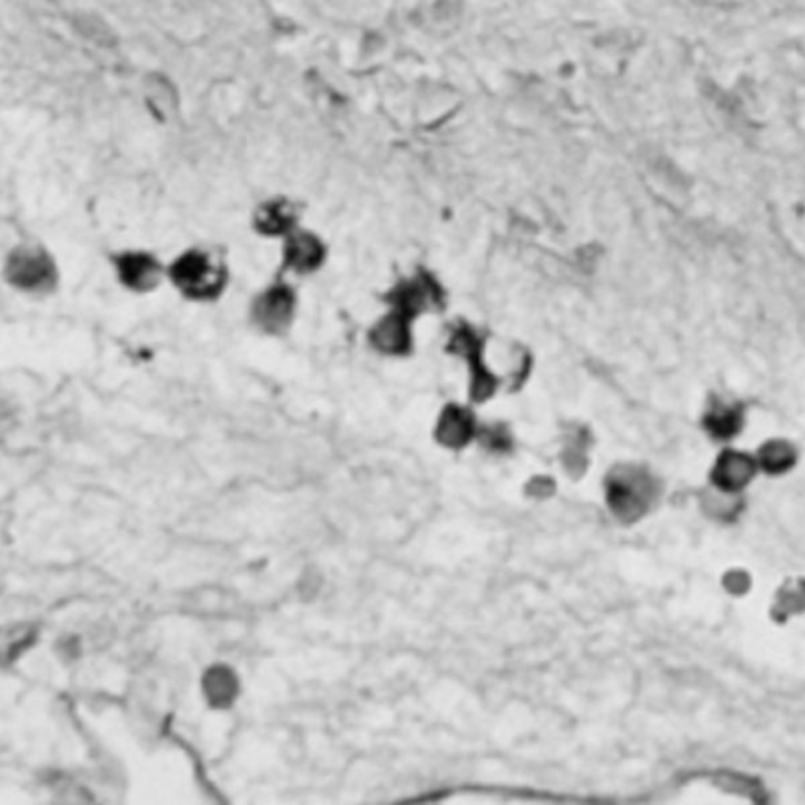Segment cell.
I'll use <instances>...</instances> for the list:
<instances>
[{
	"mask_svg": "<svg viewBox=\"0 0 805 805\" xmlns=\"http://www.w3.org/2000/svg\"><path fill=\"white\" fill-rule=\"evenodd\" d=\"M172 279L189 298L210 299L221 293L225 273L213 257L200 250H192L175 261Z\"/></svg>",
	"mask_w": 805,
	"mask_h": 805,
	"instance_id": "1",
	"label": "cell"
},
{
	"mask_svg": "<svg viewBox=\"0 0 805 805\" xmlns=\"http://www.w3.org/2000/svg\"><path fill=\"white\" fill-rule=\"evenodd\" d=\"M7 276L21 290L48 291L56 284V268L51 258L40 249L16 250L8 260Z\"/></svg>",
	"mask_w": 805,
	"mask_h": 805,
	"instance_id": "2",
	"label": "cell"
},
{
	"mask_svg": "<svg viewBox=\"0 0 805 805\" xmlns=\"http://www.w3.org/2000/svg\"><path fill=\"white\" fill-rule=\"evenodd\" d=\"M295 310V296L290 288L279 285L266 290L254 306V318L261 329L280 332L287 328Z\"/></svg>",
	"mask_w": 805,
	"mask_h": 805,
	"instance_id": "3",
	"label": "cell"
},
{
	"mask_svg": "<svg viewBox=\"0 0 805 805\" xmlns=\"http://www.w3.org/2000/svg\"><path fill=\"white\" fill-rule=\"evenodd\" d=\"M612 502L623 510L640 511L648 504L651 483L647 475L639 471H625L614 478L611 486Z\"/></svg>",
	"mask_w": 805,
	"mask_h": 805,
	"instance_id": "4",
	"label": "cell"
},
{
	"mask_svg": "<svg viewBox=\"0 0 805 805\" xmlns=\"http://www.w3.org/2000/svg\"><path fill=\"white\" fill-rule=\"evenodd\" d=\"M118 274L129 288L147 291L161 279V266L151 255L126 254L117 263Z\"/></svg>",
	"mask_w": 805,
	"mask_h": 805,
	"instance_id": "5",
	"label": "cell"
},
{
	"mask_svg": "<svg viewBox=\"0 0 805 805\" xmlns=\"http://www.w3.org/2000/svg\"><path fill=\"white\" fill-rule=\"evenodd\" d=\"M755 463L744 453L727 452L717 461L714 469V483L724 491L743 488L754 477Z\"/></svg>",
	"mask_w": 805,
	"mask_h": 805,
	"instance_id": "6",
	"label": "cell"
},
{
	"mask_svg": "<svg viewBox=\"0 0 805 805\" xmlns=\"http://www.w3.org/2000/svg\"><path fill=\"white\" fill-rule=\"evenodd\" d=\"M438 290L431 280L419 279L411 280L408 284L398 287L394 295L395 312L411 318L412 315L422 312L427 307L434 306L438 299Z\"/></svg>",
	"mask_w": 805,
	"mask_h": 805,
	"instance_id": "7",
	"label": "cell"
},
{
	"mask_svg": "<svg viewBox=\"0 0 805 805\" xmlns=\"http://www.w3.org/2000/svg\"><path fill=\"white\" fill-rule=\"evenodd\" d=\"M372 342L384 353L398 354L408 350L411 345L408 317L395 312L394 315L384 318L373 329Z\"/></svg>",
	"mask_w": 805,
	"mask_h": 805,
	"instance_id": "8",
	"label": "cell"
},
{
	"mask_svg": "<svg viewBox=\"0 0 805 805\" xmlns=\"http://www.w3.org/2000/svg\"><path fill=\"white\" fill-rule=\"evenodd\" d=\"M324 250L320 241L309 233H295L285 247L287 265L299 273L317 269L323 261Z\"/></svg>",
	"mask_w": 805,
	"mask_h": 805,
	"instance_id": "9",
	"label": "cell"
},
{
	"mask_svg": "<svg viewBox=\"0 0 805 805\" xmlns=\"http://www.w3.org/2000/svg\"><path fill=\"white\" fill-rule=\"evenodd\" d=\"M296 222V208L285 200L266 203L255 216V225L265 235H282L290 232Z\"/></svg>",
	"mask_w": 805,
	"mask_h": 805,
	"instance_id": "10",
	"label": "cell"
},
{
	"mask_svg": "<svg viewBox=\"0 0 805 805\" xmlns=\"http://www.w3.org/2000/svg\"><path fill=\"white\" fill-rule=\"evenodd\" d=\"M706 430L719 439L735 436L743 425V414L735 406L717 403L705 417Z\"/></svg>",
	"mask_w": 805,
	"mask_h": 805,
	"instance_id": "11",
	"label": "cell"
},
{
	"mask_svg": "<svg viewBox=\"0 0 805 805\" xmlns=\"http://www.w3.org/2000/svg\"><path fill=\"white\" fill-rule=\"evenodd\" d=\"M472 430V419L466 411L449 408L439 422L438 436L445 444L461 445L471 438Z\"/></svg>",
	"mask_w": 805,
	"mask_h": 805,
	"instance_id": "12",
	"label": "cell"
},
{
	"mask_svg": "<svg viewBox=\"0 0 805 805\" xmlns=\"http://www.w3.org/2000/svg\"><path fill=\"white\" fill-rule=\"evenodd\" d=\"M205 691L214 706H228L235 699L236 678L225 667H214L206 673Z\"/></svg>",
	"mask_w": 805,
	"mask_h": 805,
	"instance_id": "13",
	"label": "cell"
},
{
	"mask_svg": "<svg viewBox=\"0 0 805 805\" xmlns=\"http://www.w3.org/2000/svg\"><path fill=\"white\" fill-rule=\"evenodd\" d=\"M760 461L766 471L777 474V472L787 471L793 466L794 452L785 442H769L765 445V449L761 450Z\"/></svg>",
	"mask_w": 805,
	"mask_h": 805,
	"instance_id": "14",
	"label": "cell"
}]
</instances>
